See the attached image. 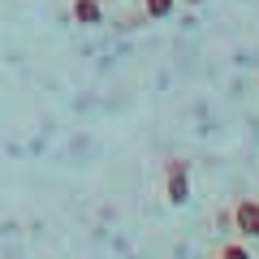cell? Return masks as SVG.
<instances>
[{
	"instance_id": "4",
	"label": "cell",
	"mask_w": 259,
	"mask_h": 259,
	"mask_svg": "<svg viewBox=\"0 0 259 259\" xmlns=\"http://www.w3.org/2000/svg\"><path fill=\"white\" fill-rule=\"evenodd\" d=\"M173 5L177 0H143V13H147V18H168V13H173Z\"/></svg>"
},
{
	"instance_id": "6",
	"label": "cell",
	"mask_w": 259,
	"mask_h": 259,
	"mask_svg": "<svg viewBox=\"0 0 259 259\" xmlns=\"http://www.w3.org/2000/svg\"><path fill=\"white\" fill-rule=\"evenodd\" d=\"M186 5H203V0H186Z\"/></svg>"
},
{
	"instance_id": "7",
	"label": "cell",
	"mask_w": 259,
	"mask_h": 259,
	"mask_svg": "<svg viewBox=\"0 0 259 259\" xmlns=\"http://www.w3.org/2000/svg\"><path fill=\"white\" fill-rule=\"evenodd\" d=\"M139 5H143V0H139Z\"/></svg>"
},
{
	"instance_id": "2",
	"label": "cell",
	"mask_w": 259,
	"mask_h": 259,
	"mask_svg": "<svg viewBox=\"0 0 259 259\" xmlns=\"http://www.w3.org/2000/svg\"><path fill=\"white\" fill-rule=\"evenodd\" d=\"M164 194H168V203L182 207L190 199V173H164Z\"/></svg>"
},
{
	"instance_id": "1",
	"label": "cell",
	"mask_w": 259,
	"mask_h": 259,
	"mask_svg": "<svg viewBox=\"0 0 259 259\" xmlns=\"http://www.w3.org/2000/svg\"><path fill=\"white\" fill-rule=\"evenodd\" d=\"M233 225H238V233H246V238H259V199H242V203L233 207Z\"/></svg>"
},
{
	"instance_id": "3",
	"label": "cell",
	"mask_w": 259,
	"mask_h": 259,
	"mask_svg": "<svg viewBox=\"0 0 259 259\" xmlns=\"http://www.w3.org/2000/svg\"><path fill=\"white\" fill-rule=\"evenodd\" d=\"M74 22H78V26H100V22H104L100 0H74Z\"/></svg>"
},
{
	"instance_id": "5",
	"label": "cell",
	"mask_w": 259,
	"mask_h": 259,
	"mask_svg": "<svg viewBox=\"0 0 259 259\" xmlns=\"http://www.w3.org/2000/svg\"><path fill=\"white\" fill-rule=\"evenodd\" d=\"M216 259H250V250L242 246V242H225V246H221V255H216Z\"/></svg>"
}]
</instances>
